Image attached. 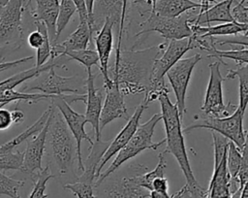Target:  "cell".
<instances>
[{
    "label": "cell",
    "mask_w": 248,
    "mask_h": 198,
    "mask_svg": "<svg viewBox=\"0 0 248 198\" xmlns=\"http://www.w3.org/2000/svg\"><path fill=\"white\" fill-rule=\"evenodd\" d=\"M54 177L55 176L52 174L49 165L38 172L33 179L34 186L28 198H47L48 195L45 193L46 183L50 179Z\"/></svg>",
    "instance_id": "31"
},
{
    "label": "cell",
    "mask_w": 248,
    "mask_h": 198,
    "mask_svg": "<svg viewBox=\"0 0 248 198\" xmlns=\"http://www.w3.org/2000/svg\"><path fill=\"white\" fill-rule=\"evenodd\" d=\"M23 184V181L12 179L0 171V195H6L11 198H21L18 191Z\"/></svg>",
    "instance_id": "35"
},
{
    "label": "cell",
    "mask_w": 248,
    "mask_h": 198,
    "mask_svg": "<svg viewBox=\"0 0 248 198\" xmlns=\"http://www.w3.org/2000/svg\"><path fill=\"white\" fill-rule=\"evenodd\" d=\"M13 124L12 113L4 108H0V130H6Z\"/></svg>",
    "instance_id": "38"
},
{
    "label": "cell",
    "mask_w": 248,
    "mask_h": 198,
    "mask_svg": "<svg viewBox=\"0 0 248 198\" xmlns=\"http://www.w3.org/2000/svg\"><path fill=\"white\" fill-rule=\"evenodd\" d=\"M55 110H52L51 114L49 115L45 126L43 129L37 133L35 137L31 140L28 139L26 149L23 151V163L20 172L27 174L33 180L34 177L38 172H40L42 168V159L46 149V134L48 125L52 116V114Z\"/></svg>",
    "instance_id": "13"
},
{
    "label": "cell",
    "mask_w": 248,
    "mask_h": 198,
    "mask_svg": "<svg viewBox=\"0 0 248 198\" xmlns=\"http://www.w3.org/2000/svg\"><path fill=\"white\" fill-rule=\"evenodd\" d=\"M166 44L143 50H120L115 56L114 63L108 67V76L125 95H135L146 91L152 64L159 53L164 50Z\"/></svg>",
    "instance_id": "1"
},
{
    "label": "cell",
    "mask_w": 248,
    "mask_h": 198,
    "mask_svg": "<svg viewBox=\"0 0 248 198\" xmlns=\"http://www.w3.org/2000/svg\"><path fill=\"white\" fill-rule=\"evenodd\" d=\"M46 139H48L51 158L59 176L74 175V163L77 158L76 142L62 115L56 108L48 125Z\"/></svg>",
    "instance_id": "3"
},
{
    "label": "cell",
    "mask_w": 248,
    "mask_h": 198,
    "mask_svg": "<svg viewBox=\"0 0 248 198\" xmlns=\"http://www.w3.org/2000/svg\"><path fill=\"white\" fill-rule=\"evenodd\" d=\"M21 1H22V0H21Z\"/></svg>",
    "instance_id": "51"
},
{
    "label": "cell",
    "mask_w": 248,
    "mask_h": 198,
    "mask_svg": "<svg viewBox=\"0 0 248 198\" xmlns=\"http://www.w3.org/2000/svg\"><path fill=\"white\" fill-rule=\"evenodd\" d=\"M132 1H133V4L137 7L141 16H143L144 14L150 13L152 10V5H153L152 0H132Z\"/></svg>",
    "instance_id": "39"
},
{
    "label": "cell",
    "mask_w": 248,
    "mask_h": 198,
    "mask_svg": "<svg viewBox=\"0 0 248 198\" xmlns=\"http://www.w3.org/2000/svg\"><path fill=\"white\" fill-rule=\"evenodd\" d=\"M168 94L169 93H163L158 98L161 106V116L166 131V148L164 153H170L176 159L186 179V186L192 198H206L207 190L196 180L188 159L184 133L181 127L182 121L179 117L177 107L175 104L171 103Z\"/></svg>",
    "instance_id": "2"
},
{
    "label": "cell",
    "mask_w": 248,
    "mask_h": 198,
    "mask_svg": "<svg viewBox=\"0 0 248 198\" xmlns=\"http://www.w3.org/2000/svg\"><path fill=\"white\" fill-rule=\"evenodd\" d=\"M193 36L197 37H216L226 35H237L239 33L246 34L248 24H240L237 22H225L219 25H195L190 24Z\"/></svg>",
    "instance_id": "23"
},
{
    "label": "cell",
    "mask_w": 248,
    "mask_h": 198,
    "mask_svg": "<svg viewBox=\"0 0 248 198\" xmlns=\"http://www.w3.org/2000/svg\"><path fill=\"white\" fill-rule=\"evenodd\" d=\"M91 41H93V38L87 21H79L78 28L66 40L60 44L56 43L51 46L50 58H55L64 51L87 49V46Z\"/></svg>",
    "instance_id": "21"
},
{
    "label": "cell",
    "mask_w": 248,
    "mask_h": 198,
    "mask_svg": "<svg viewBox=\"0 0 248 198\" xmlns=\"http://www.w3.org/2000/svg\"><path fill=\"white\" fill-rule=\"evenodd\" d=\"M148 107L147 104H145L143 101L141 104H140L134 114L129 116L128 118V121L126 123V125L121 129V131L116 135V137L109 142L106 151L104 152L99 164H98V167H97V171H96V177H95V181L96 179L99 177V175L101 174L102 172V169L103 167L105 166V164L113 156L115 155L126 144L127 142L131 139V137L133 136L134 132L136 131L138 125L140 124V119L141 117V115L143 113V111Z\"/></svg>",
    "instance_id": "15"
},
{
    "label": "cell",
    "mask_w": 248,
    "mask_h": 198,
    "mask_svg": "<svg viewBox=\"0 0 248 198\" xmlns=\"http://www.w3.org/2000/svg\"><path fill=\"white\" fill-rule=\"evenodd\" d=\"M36 7L31 9L30 14L34 20L45 23L51 46L56 44V17L59 9V0H35Z\"/></svg>",
    "instance_id": "20"
},
{
    "label": "cell",
    "mask_w": 248,
    "mask_h": 198,
    "mask_svg": "<svg viewBox=\"0 0 248 198\" xmlns=\"http://www.w3.org/2000/svg\"><path fill=\"white\" fill-rule=\"evenodd\" d=\"M46 74L34 83L25 85L22 91L39 90L44 94L55 96H63L66 93L85 94L86 80L80 76L74 75L71 77H62L55 73L54 67L48 69Z\"/></svg>",
    "instance_id": "8"
},
{
    "label": "cell",
    "mask_w": 248,
    "mask_h": 198,
    "mask_svg": "<svg viewBox=\"0 0 248 198\" xmlns=\"http://www.w3.org/2000/svg\"><path fill=\"white\" fill-rule=\"evenodd\" d=\"M199 9L190 10L175 17H166L156 15L150 12L148 16L140 23V30L134 35L139 38L143 37L151 32L159 33L166 40H179L189 38L192 36V31L189 24L190 17L196 14L195 12Z\"/></svg>",
    "instance_id": "7"
},
{
    "label": "cell",
    "mask_w": 248,
    "mask_h": 198,
    "mask_svg": "<svg viewBox=\"0 0 248 198\" xmlns=\"http://www.w3.org/2000/svg\"><path fill=\"white\" fill-rule=\"evenodd\" d=\"M122 0H95L91 27L92 37L100 30L106 19L111 20L113 24L119 23L122 16Z\"/></svg>",
    "instance_id": "19"
},
{
    "label": "cell",
    "mask_w": 248,
    "mask_h": 198,
    "mask_svg": "<svg viewBox=\"0 0 248 198\" xmlns=\"http://www.w3.org/2000/svg\"><path fill=\"white\" fill-rule=\"evenodd\" d=\"M161 119V114H155L147 121L138 125L131 139L117 152V155L115 156L109 167L105 172H101L99 177L96 179L94 183L95 187L101 185L105 182V180L108 179L112 173H114L123 163L134 158L141 151L145 149H158L161 146L165 144V139L157 143L152 142L155 126Z\"/></svg>",
    "instance_id": "5"
},
{
    "label": "cell",
    "mask_w": 248,
    "mask_h": 198,
    "mask_svg": "<svg viewBox=\"0 0 248 198\" xmlns=\"http://www.w3.org/2000/svg\"><path fill=\"white\" fill-rule=\"evenodd\" d=\"M32 59H33V56H25V57H22V58H19L16 60H13V61H9V62H0V73L5 70H8L10 68L18 66L25 62H28Z\"/></svg>",
    "instance_id": "40"
},
{
    "label": "cell",
    "mask_w": 248,
    "mask_h": 198,
    "mask_svg": "<svg viewBox=\"0 0 248 198\" xmlns=\"http://www.w3.org/2000/svg\"><path fill=\"white\" fill-rule=\"evenodd\" d=\"M77 12V8L75 3L72 0H60L59 1V9L56 17L55 29H56V43L61 35L62 31L66 28L73 15Z\"/></svg>",
    "instance_id": "28"
},
{
    "label": "cell",
    "mask_w": 248,
    "mask_h": 198,
    "mask_svg": "<svg viewBox=\"0 0 248 198\" xmlns=\"http://www.w3.org/2000/svg\"><path fill=\"white\" fill-rule=\"evenodd\" d=\"M166 168H167V161L164 156V152H161V153H159V160H158L157 166L152 171L146 172L144 174L140 173V174L135 175L136 182H138V184L140 186L150 191L152 181L158 177H165Z\"/></svg>",
    "instance_id": "27"
},
{
    "label": "cell",
    "mask_w": 248,
    "mask_h": 198,
    "mask_svg": "<svg viewBox=\"0 0 248 198\" xmlns=\"http://www.w3.org/2000/svg\"><path fill=\"white\" fill-rule=\"evenodd\" d=\"M22 13L21 0H8L0 9V55L4 48L17 49L22 45Z\"/></svg>",
    "instance_id": "9"
},
{
    "label": "cell",
    "mask_w": 248,
    "mask_h": 198,
    "mask_svg": "<svg viewBox=\"0 0 248 198\" xmlns=\"http://www.w3.org/2000/svg\"><path fill=\"white\" fill-rule=\"evenodd\" d=\"M234 78H238L239 83V104L237 108L245 113L247 103H248V66L242 65L235 70L230 69L228 70V74L225 77L227 80H233Z\"/></svg>",
    "instance_id": "26"
},
{
    "label": "cell",
    "mask_w": 248,
    "mask_h": 198,
    "mask_svg": "<svg viewBox=\"0 0 248 198\" xmlns=\"http://www.w3.org/2000/svg\"><path fill=\"white\" fill-rule=\"evenodd\" d=\"M202 59V55L197 53L193 56L180 58L166 73V76L172 87L175 95V105L178 110L179 117L183 120L186 113V93L190 82L192 72L197 63Z\"/></svg>",
    "instance_id": "10"
},
{
    "label": "cell",
    "mask_w": 248,
    "mask_h": 198,
    "mask_svg": "<svg viewBox=\"0 0 248 198\" xmlns=\"http://www.w3.org/2000/svg\"><path fill=\"white\" fill-rule=\"evenodd\" d=\"M104 90L105 101L102 105L99 118V127L101 132L107 124L116 118H129L124 95L119 90L117 84L111 81L109 84L104 85Z\"/></svg>",
    "instance_id": "14"
},
{
    "label": "cell",
    "mask_w": 248,
    "mask_h": 198,
    "mask_svg": "<svg viewBox=\"0 0 248 198\" xmlns=\"http://www.w3.org/2000/svg\"><path fill=\"white\" fill-rule=\"evenodd\" d=\"M243 116L244 113L237 107L232 115L227 116H212L202 113L195 116L194 121L182 129V132L189 133L200 128L209 129L223 135L241 149L246 145L247 134V131L243 129Z\"/></svg>",
    "instance_id": "6"
},
{
    "label": "cell",
    "mask_w": 248,
    "mask_h": 198,
    "mask_svg": "<svg viewBox=\"0 0 248 198\" xmlns=\"http://www.w3.org/2000/svg\"><path fill=\"white\" fill-rule=\"evenodd\" d=\"M97 75L92 74V71L87 72L86 78V92H85V119L92 125L96 140H101V131L99 127V118L102 110L103 100L105 98V90L95 87V79Z\"/></svg>",
    "instance_id": "16"
},
{
    "label": "cell",
    "mask_w": 248,
    "mask_h": 198,
    "mask_svg": "<svg viewBox=\"0 0 248 198\" xmlns=\"http://www.w3.org/2000/svg\"><path fill=\"white\" fill-rule=\"evenodd\" d=\"M64 189L71 190L78 198H95L94 182L78 178L76 182L64 184Z\"/></svg>",
    "instance_id": "34"
},
{
    "label": "cell",
    "mask_w": 248,
    "mask_h": 198,
    "mask_svg": "<svg viewBox=\"0 0 248 198\" xmlns=\"http://www.w3.org/2000/svg\"><path fill=\"white\" fill-rule=\"evenodd\" d=\"M201 1V8L199 9V14L204 12L210 7V3L215 2V0H200Z\"/></svg>",
    "instance_id": "47"
},
{
    "label": "cell",
    "mask_w": 248,
    "mask_h": 198,
    "mask_svg": "<svg viewBox=\"0 0 248 198\" xmlns=\"http://www.w3.org/2000/svg\"><path fill=\"white\" fill-rule=\"evenodd\" d=\"M241 161H242L241 150L232 141H229L226 163H227V170L230 175V179L236 180V176L240 168Z\"/></svg>",
    "instance_id": "33"
},
{
    "label": "cell",
    "mask_w": 248,
    "mask_h": 198,
    "mask_svg": "<svg viewBox=\"0 0 248 198\" xmlns=\"http://www.w3.org/2000/svg\"><path fill=\"white\" fill-rule=\"evenodd\" d=\"M51 104L59 111L62 115L68 128L70 129L77 147V159H78V167L79 170L83 171L84 163L82 161L81 154V142L82 140H86L90 146L93 145V141L90 136L86 133L84 129L85 123H87L84 115L78 114L74 111L71 105L63 98V96H55L53 95L51 98Z\"/></svg>",
    "instance_id": "12"
},
{
    "label": "cell",
    "mask_w": 248,
    "mask_h": 198,
    "mask_svg": "<svg viewBox=\"0 0 248 198\" xmlns=\"http://www.w3.org/2000/svg\"><path fill=\"white\" fill-rule=\"evenodd\" d=\"M170 198H192L186 184L184 186H182L177 192H175L174 194L171 195Z\"/></svg>",
    "instance_id": "44"
},
{
    "label": "cell",
    "mask_w": 248,
    "mask_h": 198,
    "mask_svg": "<svg viewBox=\"0 0 248 198\" xmlns=\"http://www.w3.org/2000/svg\"><path fill=\"white\" fill-rule=\"evenodd\" d=\"M113 25L114 24L111 20L106 19L100 30L94 35L96 52L99 58L98 67L104 78V85H108L111 82V80L108 76V60L113 45Z\"/></svg>",
    "instance_id": "17"
},
{
    "label": "cell",
    "mask_w": 248,
    "mask_h": 198,
    "mask_svg": "<svg viewBox=\"0 0 248 198\" xmlns=\"http://www.w3.org/2000/svg\"><path fill=\"white\" fill-rule=\"evenodd\" d=\"M77 8L78 16H79V21H87L88 23V16H87V11H86V6H85V1L84 0H72Z\"/></svg>",
    "instance_id": "42"
},
{
    "label": "cell",
    "mask_w": 248,
    "mask_h": 198,
    "mask_svg": "<svg viewBox=\"0 0 248 198\" xmlns=\"http://www.w3.org/2000/svg\"><path fill=\"white\" fill-rule=\"evenodd\" d=\"M123 2V10H122V16L121 19L119 22V30H118V41H117V47H116V51L115 55H118L120 50H121V45H122V40H123V33L125 31V21H126V15H127V5H128V0H122Z\"/></svg>",
    "instance_id": "37"
},
{
    "label": "cell",
    "mask_w": 248,
    "mask_h": 198,
    "mask_svg": "<svg viewBox=\"0 0 248 198\" xmlns=\"http://www.w3.org/2000/svg\"><path fill=\"white\" fill-rule=\"evenodd\" d=\"M5 105H7V103H0V108H3Z\"/></svg>",
    "instance_id": "49"
},
{
    "label": "cell",
    "mask_w": 248,
    "mask_h": 198,
    "mask_svg": "<svg viewBox=\"0 0 248 198\" xmlns=\"http://www.w3.org/2000/svg\"><path fill=\"white\" fill-rule=\"evenodd\" d=\"M60 56H68L70 59H74L83 65L87 72L91 71L93 65L99 66V58L96 50L90 49L68 50L60 53Z\"/></svg>",
    "instance_id": "29"
},
{
    "label": "cell",
    "mask_w": 248,
    "mask_h": 198,
    "mask_svg": "<svg viewBox=\"0 0 248 198\" xmlns=\"http://www.w3.org/2000/svg\"><path fill=\"white\" fill-rule=\"evenodd\" d=\"M152 2H153V5H152V7H153L154 4H155V2H156V0H152Z\"/></svg>",
    "instance_id": "50"
},
{
    "label": "cell",
    "mask_w": 248,
    "mask_h": 198,
    "mask_svg": "<svg viewBox=\"0 0 248 198\" xmlns=\"http://www.w3.org/2000/svg\"><path fill=\"white\" fill-rule=\"evenodd\" d=\"M7 1H8V0H0V9L7 3Z\"/></svg>",
    "instance_id": "48"
},
{
    "label": "cell",
    "mask_w": 248,
    "mask_h": 198,
    "mask_svg": "<svg viewBox=\"0 0 248 198\" xmlns=\"http://www.w3.org/2000/svg\"><path fill=\"white\" fill-rule=\"evenodd\" d=\"M192 49H196L192 36L179 40H170V43L164 49L162 55L157 57L152 64L149 82L143 99L145 104L148 105L149 103L158 100L159 96L163 93H169V88L164 81L166 73Z\"/></svg>",
    "instance_id": "4"
},
{
    "label": "cell",
    "mask_w": 248,
    "mask_h": 198,
    "mask_svg": "<svg viewBox=\"0 0 248 198\" xmlns=\"http://www.w3.org/2000/svg\"><path fill=\"white\" fill-rule=\"evenodd\" d=\"M23 163V151L5 150L0 152V171L21 170Z\"/></svg>",
    "instance_id": "32"
},
{
    "label": "cell",
    "mask_w": 248,
    "mask_h": 198,
    "mask_svg": "<svg viewBox=\"0 0 248 198\" xmlns=\"http://www.w3.org/2000/svg\"><path fill=\"white\" fill-rule=\"evenodd\" d=\"M169 183L168 180L165 177L155 178L151 182V190L157 191H168Z\"/></svg>",
    "instance_id": "41"
},
{
    "label": "cell",
    "mask_w": 248,
    "mask_h": 198,
    "mask_svg": "<svg viewBox=\"0 0 248 198\" xmlns=\"http://www.w3.org/2000/svg\"><path fill=\"white\" fill-rule=\"evenodd\" d=\"M53 109H54V106L52 104H50L47 107V109L42 114V116L30 127H28L26 130L21 132L18 136L13 138L12 140L6 142L4 145L0 146V152L5 151V150L15 149L22 142L27 141L29 138L33 137L35 134L40 132L43 129V127L45 126V124H46V120H47V118H48V116L51 114Z\"/></svg>",
    "instance_id": "25"
},
{
    "label": "cell",
    "mask_w": 248,
    "mask_h": 198,
    "mask_svg": "<svg viewBox=\"0 0 248 198\" xmlns=\"http://www.w3.org/2000/svg\"><path fill=\"white\" fill-rule=\"evenodd\" d=\"M51 96L44 93H26L21 91H16L14 89H5L0 91V103H7L13 101H27L38 102L44 99H50Z\"/></svg>",
    "instance_id": "30"
},
{
    "label": "cell",
    "mask_w": 248,
    "mask_h": 198,
    "mask_svg": "<svg viewBox=\"0 0 248 198\" xmlns=\"http://www.w3.org/2000/svg\"><path fill=\"white\" fill-rule=\"evenodd\" d=\"M84 1H85L86 11H87V16H88V25H89V28H90V31H91L92 21H93V6H94V1L95 0H84Z\"/></svg>",
    "instance_id": "43"
},
{
    "label": "cell",
    "mask_w": 248,
    "mask_h": 198,
    "mask_svg": "<svg viewBox=\"0 0 248 198\" xmlns=\"http://www.w3.org/2000/svg\"><path fill=\"white\" fill-rule=\"evenodd\" d=\"M247 0H240L232 9H231V15L234 22L240 24H248V7L246 5Z\"/></svg>",
    "instance_id": "36"
},
{
    "label": "cell",
    "mask_w": 248,
    "mask_h": 198,
    "mask_svg": "<svg viewBox=\"0 0 248 198\" xmlns=\"http://www.w3.org/2000/svg\"><path fill=\"white\" fill-rule=\"evenodd\" d=\"M12 113L13 117V123H20L24 120V114L19 109H15Z\"/></svg>",
    "instance_id": "45"
},
{
    "label": "cell",
    "mask_w": 248,
    "mask_h": 198,
    "mask_svg": "<svg viewBox=\"0 0 248 198\" xmlns=\"http://www.w3.org/2000/svg\"><path fill=\"white\" fill-rule=\"evenodd\" d=\"M210 75L208 84L205 91L203 105L201 110L204 115L212 116H227L231 111L235 110L236 106L229 102L227 105L224 103L222 83L225 78L220 72V62L215 61L208 65Z\"/></svg>",
    "instance_id": "11"
},
{
    "label": "cell",
    "mask_w": 248,
    "mask_h": 198,
    "mask_svg": "<svg viewBox=\"0 0 248 198\" xmlns=\"http://www.w3.org/2000/svg\"><path fill=\"white\" fill-rule=\"evenodd\" d=\"M234 0H223L211 7L204 12L199 14V11L194 14L190 19L189 24L195 25H205L210 22H233V18L231 15L232 5Z\"/></svg>",
    "instance_id": "22"
},
{
    "label": "cell",
    "mask_w": 248,
    "mask_h": 198,
    "mask_svg": "<svg viewBox=\"0 0 248 198\" xmlns=\"http://www.w3.org/2000/svg\"><path fill=\"white\" fill-rule=\"evenodd\" d=\"M149 198H170L171 195L168 193V191H157V190H150L148 193Z\"/></svg>",
    "instance_id": "46"
},
{
    "label": "cell",
    "mask_w": 248,
    "mask_h": 198,
    "mask_svg": "<svg viewBox=\"0 0 248 198\" xmlns=\"http://www.w3.org/2000/svg\"><path fill=\"white\" fill-rule=\"evenodd\" d=\"M201 3L192 0H156L151 12L166 17H175L190 10L200 9Z\"/></svg>",
    "instance_id": "24"
},
{
    "label": "cell",
    "mask_w": 248,
    "mask_h": 198,
    "mask_svg": "<svg viewBox=\"0 0 248 198\" xmlns=\"http://www.w3.org/2000/svg\"><path fill=\"white\" fill-rule=\"evenodd\" d=\"M148 193L138 184L135 176L117 178L104 188L106 198H147Z\"/></svg>",
    "instance_id": "18"
}]
</instances>
